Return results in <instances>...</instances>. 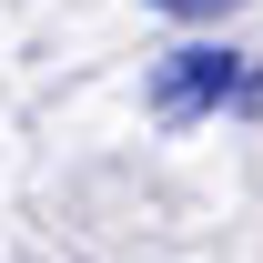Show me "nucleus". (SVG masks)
I'll list each match as a JSON object with an SVG mask.
<instances>
[{
	"mask_svg": "<svg viewBox=\"0 0 263 263\" xmlns=\"http://www.w3.org/2000/svg\"><path fill=\"white\" fill-rule=\"evenodd\" d=\"M243 51L233 41H182V51H162L152 61V122H202V111H233V91H243Z\"/></svg>",
	"mask_w": 263,
	"mask_h": 263,
	"instance_id": "nucleus-1",
	"label": "nucleus"
},
{
	"mask_svg": "<svg viewBox=\"0 0 263 263\" xmlns=\"http://www.w3.org/2000/svg\"><path fill=\"white\" fill-rule=\"evenodd\" d=\"M152 10H172V21H233L243 0H152Z\"/></svg>",
	"mask_w": 263,
	"mask_h": 263,
	"instance_id": "nucleus-2",
	"label": "nucleus"
}]
</instances>
